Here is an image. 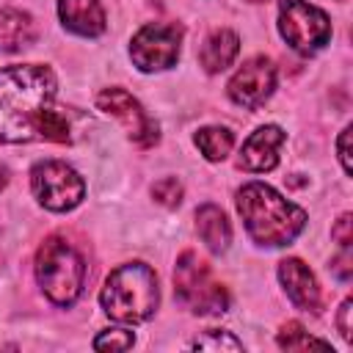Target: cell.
<instances>
[{"label": "cell", "mask_w": 353, "mask_h": 353, "mask_svg": "<svg viewBox=\"0 0 353 353\" xmlns=\"http://www.w3.org/2000/svg\"><path fill=\"white\" fill-rule=\"evenodd\" d=\"M6 182H8V174H6V168H0V190L6 188Z\"/></svg>", "instance_id": "obj_25"}, {"label": "cell", "mask_w": 353, "mask_h": 353, "mask_svg": "<svg viewBox=\"0 0 353 353\" xmlns=\"http://www.w3.org/2000/svg\"><path fill=\"white\" fill-rule=\"evenodd\" d=\"M232 143H234V135L226 127H204V130L196 132V146L212 163L223 160L232 152Z\"/></svg>", "instance_id": "obj_17"}, {"label": "cell", "mask_w": 353, "mask_h": 353, "mask_svg": "<svg viewBox=\"0 0 353 353\" xmlns=\"http://www.w3.org/2000/svg\"><path fill=\"white\" fill-rule=\"evenodd\" d=\"M30 188H33L39 204L52 210V212L74 210L85 196L83 176L72 165H66L61 160L36 163L33 171H30Z\"/></svg>", "instance_id": "obj_7"}, {"label": "cell", "mask_w": 353, "mask_h": 353, "mask_svg": "<svg viewBox=\"0 0 353 353\" xmlns=\"http://www.w3.org/2000/svg\"><path fill=\"white\" fill-rule=\"evenodd\" d=\"M182 44V28L174 22L143 25L130 44V58L141 72H160L176 63Z\"/></svg>", "instance_id": "obj_8"}, {"label": "cell", "mask_w": 353, "mask_h": 353, "mask_svg": "<svg viewBox=\"0 0 353 353\" xmlns=\"http://www.w3.org/2000/svg\"><path fill=\"white\" fill-rule=\"evenodd\" d=\"M152 196L163 204V207H176L182 201V185L176 176H165L160 182L152 185Z\"/></svg>", "instance_id": "obj_21"}, {"label": "cell", "mask_w": 353, "mask_h": 353, "mask_svg": "<svg viewBox=\"0 0 353 353\" xmlns=\"http://www.w3.org/2000/svg\"><path fill=\"white\" fill-rule=\"evenodd\" d=\"M251 3H262V0H251Z\"/></svg>", "instance_id": "obj_26"}, {"label": "cell", "mask_w": 353, "mask_h": 353, "mask_svg": "<svg viewBox=\"0 0 353 353\" xmlns=\"http://www.w3.org/2000/svg\"><path fill=\"white\" fill-rule=\"evenodd\" d=\"M36 39V25L30 14L19 8L0 11V52H17Z\"/></svg>", "instance_id": "obj_16"}, {"label": "cell", "mask_w": 353, "mask_h": 353, "mask_svg": "<svg viewBox=\"0 0 353 353\" xmlns=\"http://www.w3.org/2000/svg\"><path fill=\"white\" fill-rule=\"evenodd\" d=\"M237 212L256 245H290L306 226V212L265 182H248L237 190Z\"/></svg>", "instance_id": "obj_2"}, {"label": "cell", "mask_w": 353, "mask_h": 353, "mask_svg": "<svg viewBox=\"0 0 353 353\" xmlns=\"http://www.w3.org/2000/svg\"><path fill=\"white\" fill-rule=\"evenodd\" d=\"M240 52V39L234 30L229 28H221V30H212L199 52V61L207 72H223Z\"/></svg>", "instance_id": "obj_14"}, {"label": "cell", "mask_w": 353, "mask_h": 353, "mask_svg": "<svg viewBox=\"0 0 353 353\" xmlns=\"http://www.w3.org/2000/svg\"><path fill=\"white\" fill-rule=\"evenodd\" d=\"M199 350H243V342H237L229 331H207L193 342Z\"/></svg>", "instance_id": "obj_20"}, {"label": "cell", "mask_w": 353, "mask_h": 353, "mask_svg": "<svg viewBox=\"0 0 353 353\" xmlns=\"http://www.w3.org/2000/svg\"><path fill=\"white\" fill-rule=\"evenodd\" d=\"M273 88H276V66L265 55L245 61L229 80V97L243 108H259L273 94Z\"/></svg>", "instance_id": "obj_10"}, {"label": "cell", "mask_w": 353, "mask_h": 353, "mask_svg": "<svg viewBox=\"0 0 353 353\" xmlns=\"http://www.w3.org/2000/svg\"><path fill=\"white\" fill-rule=\"evenodd\" d=\"M279 345H281L284 350H309V347H323V350H328V342H323V339L306 334L303 325L295 323V320L281 325V331H279Z\"/></svg>", "instance_id": "obj_18"}, {"label": "cell", "mask_w": 353, "mask_h": 353, "mask_svg": "<svg viewBox=\"0 0 353 353\" xmlns=\"http://www.w3.org/2000/svg\"><path fill=\"white\" fill-rule=\"evenodd\" d=\"M36 279L52 303L69 306L77 301V295L83 290L85 262L69 240L52 234L41 243V248L36 254Z\"/></svg>", "instance_id": "obj_4"}, {"label": "cell", "mask_w": 353, "mask_h": 353, "mask_svg": "<svg viewBox=\"0 0 353 353\" xmlns=\"http://www.w3.org/2000/svg\"><path fill=\"white\" fill-rule=\"evenodd\" d=\"M135 342L132 331H124V328H108L102 331L97 339H94V347L97 350H130Z\"/></svg>", "instance_id": "obj_19"}, {"label": "cell", "mask_w": 353, "mask_h": 353, "mask_svg": "<svg viewBox=\"0 0 353 353\" xmlns=\"http://www.w3.org/2000/svg\"><path fill=\"white\" fill-rule=\"evenodd\" d=\"M350 306H353V301H350V298H345V301H342V306H339V314H336L339 334H342L347 342L353 339V334H350V331H353V328H350V312H353V309H350Z\"/></svg>", "instance_id": "obj_23"}, {"label": "cell", "mask_w": 353, "mask_h": 353, "mask_svg": "<svg viewBox=\"0 0 353 353\" xmlns=\"http://www.w3.org/2000/svg\"><path fill=\"white\" fill-rule=\"evenodd\" d=\"M281 143H284L281 127H276V124L259 127L256 132L248 135V141H245L243 149H240V160H237L240 168L256 171V174L276 168V163H279V146H281Z\"/></svg>", "instance_id": "obj_12"}, {"label": "cell", "mask_w": 353, "mask_h": 353, "mask_svg": "<svg viewBox=\"0 0 353 353\" xmlns=\"http://www.w3.org/2000/svg\"><path fill=\"white\" fill-rule=\"evenodd\" d=\"M279 279H281L290 301L298 309L312 312V314H317L323 309V295H320L317 279H314V273L301 259H284V262H279Z\"/></svg>", "instance_id": "obj_11"}, {"label": "cell", "mask_w": 353, "mask_h": 353, "mask_svg": "<svg viewBox=\"0 0 353 353\" xmlns=\"http://www.w3.org/2000/svg\"><path fill=\"white\" fill-rule=\"evenodd\" d=\"M58 14L66 30L77 36H99L105 30V8L99 0H58Z\"/></svg>", "instance_id": "obj_13"}, {"label": "cell", "mask_w": 353, "mask_h": 353, "mask_svg": "<svg viewBox=\"0 0 353 353\" xmlns=\"http://www.w3.org/2000/svg\"><path fill=\"white\" fill-rule=\"evenodd\" d=\"M58 83L50 66L0 69V143H69V121L55 110Z\"/></svg>", "instance_id": "obj_1"}, {"label": "cell", "mask_w": 353, "mask_h": 353, "mask_svg": "<svg viewBox=\"0 0 353 353\" xmlns=\"http://www.w3.org/2000/svg\"><path fill=\"white\" fill-rule=\"evenodd\" d=\"M97 108L105 110L108 116L119 119L127 130V135L138 143V146H154L160 132H157V124L146 116V110L141 108V102L135 97H130L124 88H105L99 97H97Z\"/></svg>", "instance_id": "obj_9"}, {"label": "cell", "mask_w": 353, "mask_h": 353, "mask_svg": "<svg viewBox=\"0 0 353 353\" xmlns=\"http://www.w3.org/2000/svg\"><path fill=\"white\" fill-rule=\"evenodd\" d=\"M99 301H102V309L108 312L110 320L143 323L154 314V309L160 303L157 276L143 262L121 265L105 279Z\"/></svg>", "instance_id": "obj_3"}, {"label": "cell", "mask_w": 353, "mask_h": 353, "mask_svg": "<svg viewBox=\"0 0 353 353\" xmlns=\"http://www.w3.org/2000/svg\"><path fill=\"white\" fill-rule=\"evenodd\" d=\"M347 141H350V127H345V130H342V135H339V143H336V149H339V160H342V168H345V174H350V154H347Z\"/></svg>", "instance_id": "obj_24"}, {"label": "cell", "mask_w": 353, "mask_h": 353, "mask_svg": "<svg viewBox=\"0 0 353 353\" xmlns=\"http://www.w3.org/2000/svg\"><path fill=\"white\" fill-rule=\"evenodd\" d=\"M331 237L342 245V251H347L350 248V243H353V234H350V212H345L336 223H334V229H331Z\"/></svg>", "instance_id": "obj_22"}, {"label": "cell", "mask_w": 353, "mask_h": 353, "mask_svg": "<svg viewBox=\"0 0 353 353\" xmlns=\"http://www.w3.org/2000/svg\"><path fill=\"white\" fill-rule=\"evenodd\" d=\"M279 30L292 50L312 55L328 44L331 19L325 11H320L303 0H281L279 3Z\"/></svg>", "instance_id": "obj_6"}, {"label": "cell", "mask_w": 353, "mask_h": 353, "mask_svg": "<svg viewBox=\"0 0 353 353\" xmlns=\"http://www.w3.org/2000/svg\"><path fill=\"white\" fill-rule=\"evenodd\" d=\"M196 232L204 240V245L212 254H223L232 243V226L223 215V210H218L215 204H204L196 212Z\"/></svg>", "instance_id": "obj_15"}, {"label": "cell", "mask_w": 353, "mask_h": 353, "mask_svg": "<svg viewBox=\"0 0 353 353\" xmlns=\"http://www.w3.org/2000/svg\"><path fill=\"white\" fill-rule=\"evenodd\" d=\"M174 292L196 314H221L229 306V295L212 270L193 251H185L174 268Z\"/></svg>", "instance_id": "obj_5"}]
</instances>
